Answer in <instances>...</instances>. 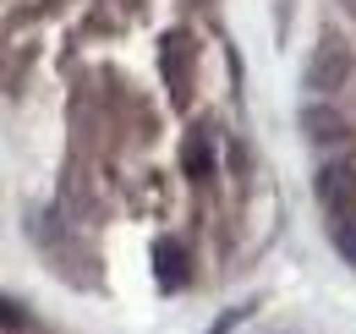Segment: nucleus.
Returning a JSON list of instances; mask_svg holds the SVG:
<instances>
[{
	"label": "nucleus",
	"instance_id": "obj_1",
	"mask_svg": "<svg viewBox=\"0 0 356 334\" xmlns=\"http://www.w3.org/2000/svg\"><path fill=\"white\" fill-rule=\"evenodd\" d=\"M312 192H318V203L334 214H356V165H323L312 175Z\"/></svg>",
	"mask_w": 356,
	"mask_h": 334
},
{
	"label": "nucleus",
	"instance_id": "obj_2",
	"mask_svg": "<svg viewBox=\"0 0 356 334\" xmlns=\"http://www.w3.org/2000/svg\"><path fill=\"white\" fill-rule=\"evenodd\" d=\"M186 274H192V263H186V247H181L176 236L154 241V280H159L165 291H181V285H186Z\"/></svg>",
	"mask_w": 356,
	"mask_h": 334
},
{
	"label": "nucleus",
	"instance_id": "obj_3",
	"mask_svg": "<svg viewBox=\"0 0 356 334\" xmlns=\"http://www.w3.org/2000/svg\"><path fill=\"white\" fill-rule=\"evenodd\" d=\"M181 165H186V175L209 181V175H214V148H209V137H186V148H181Z\"/></svg>",
	"mask_w": 356,
	"mask_h": 334
},
{
	"label": "nucleus",
	"instance_id": "obj_4",
	"mask_svg": "<svg viewBox=\"0 0 356 334\" xmlns=\"http://www.w3.org/2000/svg\"><path fill=\"white\" fill-rule=\"evenodd\" d=\"M329 247L340 252L346 263L356 269V214H340V219H329Z\"/></svg>",
	"mask_w": 356,
	"mask_h": 334
},
{
	"label": "nucleus",
	"instance_id": "obj_5",
	"mask_svg": "<svg viewBox=\"0 0 356 334\" xmlns=\"http://www.w3.org/2000/svg\"><path fill=\"white\" fill-rule=\"evenodd\" d=\"M346 66H351V55H346V49L318 55V61H312V83H318V88H334L340 77H346Z\"/></svg>",
	"mask_w": 356,
	"mask_h": 334
},
{
	"label": "nucleus",
	"instance_id": "obj_6",
	"mask_svg": "<svg viewBox=\"0 0 356 334\" xmlns=\"http://www.w3.org/2000/svg\"><path fill=\"white\" fill-rule=\"evenodd\" d=\"M236 324H241V312H225L220 324H214V334H230V329H236Z\"/></svg>",
	"mask_w": 356,
	"mask_h": 334
}]
</instances>
